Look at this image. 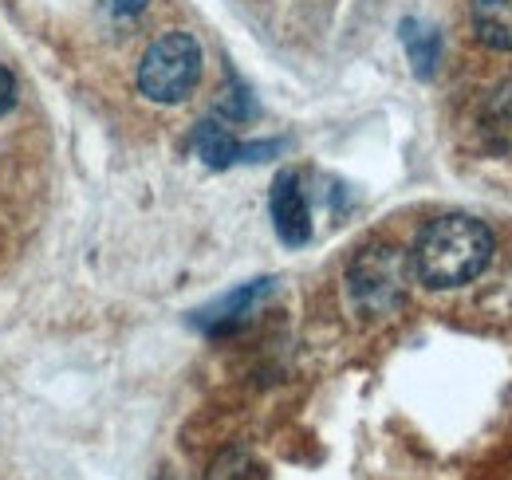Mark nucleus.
Returning a JSON list of instances; mask_svg holds the SVG:
<instances>
[{"instance_id":"nucleus-1","label":"nucleus","mask_w":512,"mask_h":480,"mask_svg":"<svg viewBox=\"0 0 512 480\" xmlns=\"http://www.w3.org/2000/svg\"><path fill=\"white\" fill-rule=\"evenodd\" d=\"M493 260V233L485 221L449 213L422 229L410 252V272L426 288H461L477 280Z\"/></svg>"},{"instance_id":"nucleus-2","label":"nucleus","mask_w":512,"mask_h":480,"mask_svg":"<svg viewBox=\"0 0 512 480\" xmlns=\"http://www.w3.org/2000/svg\"><path fill=\"white\" fill-rule=\"evenodd\" d=\"M406 284H410V260L402 256V248L390 244L363 248L347 268V296L363 315H390L406 300Z\"/></svg>"},{"instance_id":"nucleus-3","label":"nucleus","mask_w":512,"mask_h":480,"mask_svg":"<svg viewBox=\"0 0 512 480\" xmlns=\"http://www.w3.org/2000/svg\"><path fill=\"white\" fill-rule=\"evenodd\" d=\"M201 79V48L190 32H166L138 63V91L154 103H182Z\"/></svg>"},{"instance_id":"nucleus-4","label":"nucleus","mask_w":512,"mask_h":480,"mask_svg":"<svg viewBox=\"0 0 512 480\" xmlns=\"http://www.w3.org/2000/svg\"><path fill=\"white\" fill-rule=\"evenodd\" d=\"M190 146L197 150V158H201L205 166H213V170H229V166H237V162H260V158H268V154L280 150V142H253V146H245L241 138H233L229 126H221V122H213V119L193 126Z\"/></svg>"},{"instance_id":"nucleus-5","label":"nucleus","mask_w":512,"mask_h":480,"mask_svg":"<svg viewBox=\"0 0 512 480\" xmlns=\"http://www.w3.org/2000/svg\"><path fill=\"white\" fill-rule=\"evenodd\" d=\"M272 225L284 244L300 248L312 237V213H308V197L300 189V178L296 174H280L276 185H272Z\"/></svg>"},{"instance_id":"nucleus-6","label":"nucleus","mask_w":512,"mask_h":480,"mask_svg":"<svg viewBox=\"0 0 512 480\" xmlns=\"http://www.w3.org/2000/svg\"><path fill=\"white\" fill-rule=\"evenodd\" d=\"M272 292V280H253V284H245V288H237L233 296H225V300H217L209 311H201V327L209 331V335H225V331H233V327H241L245 319H249V311H253L256 303L264 300Z\"/></svg>"},{"instance_id":"nucleus-7","label":"nucleus","mask_w":512,"mask_h":480,"mask_svg":"<svg viewBox=\"0 0 512 480\" xmlns=\"http://www.w3.org/2000/svg\"><path fill=\"white\" fill-rule=\"evenodd\" d=\"M481 138L497 158H512V79L489 91L481 107Z\"/></svg>"},{"instance_id":"nucleus-8","label":"nucleus","mask_w":512,"mask_h":480,"mask_svg":"<svg viewBox=\"0 0 512 480\" xmlns=\"http://www.w3.org/2000/svg\"><path fill=\"white\" fill-rule=\"evenodd\" d=\"M469 16L481 44L512 52V0H469Z\"/></svg>"},{"instance_id":"nucleus-9","label":"nucleus","mask_w":512,"mask_h":480,"mask_svg":"<svg viewBox=\"0 0 512 480\" xmlns=\"http://www.w3.org/2000/svg\"><path fill=\"white\" fill-rule=\"evenodd\" d=\"M402 44H406V52H410L414 71H418L422 79H430V75H434V67H438V52H442L438 32H434V28H426L422 20H402Z\"/></svg>"},{"instance_id":"nucleus-10","label":"nucleus","mask_w":512,"mask_h":480,"mask_svg":"<svg viewBox=\"0 0 512 480\" xmlns=\"http://www.w3.org/2000/svg\"><path fill=\"white\" fill-rule=\"evenodd\" d=\"M217 115H221V119H229V122L256 119V103H253V95H249V87H245L241 79H233V75H229L225 91L217 95Z\"/></svg>"},{"instance_id":"nucleus-11","label":"nucleus","mask_w":512,"mask_h":480,"mask_svg":"<svg viewBox=\"0 0 512 480\" xmlns=\"http://www.w3.org/2000/svg\"><path fill=\"white\" fill-rule=\"evenodd\" d=\"M12 107H16V79H12V71L0 63V119H4Z\"/></svg>"},{"instance_id":"nucleus-12","label":"nucleus","mask_w":512,"mask_h":480,"mask_svg":"<svg viewBox=\"0 0 512 480\" xmlns=\"http://www.w3.org/2000/svg\"><path fill=\"white\" fill-rule=\"evenodd\" d=\"M119 12H127V16H134V12H142L146 8V0H111Z\"/></svg>"}]
</instances>
